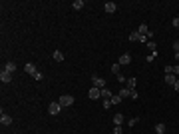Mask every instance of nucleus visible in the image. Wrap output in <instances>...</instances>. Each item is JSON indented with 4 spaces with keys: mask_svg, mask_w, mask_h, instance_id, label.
<instances>
[{
    "mask_svg": "<svg viewBox=\"0 0 179 134\" xmlns=\"http://www.w3.org/2000/svg\"><path fill=\"white\" fill-rule=\"evenodd\" d=\"M122 124H123V114L118 112V114L113 116V126H122Z\"/></svg>",
    "mask_w": 179,
    "mask_h": 134,
    "instance_id": "13",
    "label": "nucleus"
},
{
    "mask_svg": "<svg viewBox=\"0 0 179 134\" xmlns=\"http://www.w3.org/2000/svg\"><path fill=\"white\" fill-rule=\"evenodd\" d=\"M24 70H26V72H28V74H30V76H34V74H36V66H34V64L32 62H28V64H26V66H24Z\"/></svg>",
    "mask_w": 179,
    "mask_h": 134,
    "instance_id": "12",
    "label": "nucleus"
},
{
    "mask_svg": "<svg viewBox=\"0 0 179 134\" xmlns=\"http://www.w3.org/2000/svg\"><path fill=\"white\" fill-rule=\"evenodd\" d=\"M145 60H147V64H151L153 60H155V54H147V58H145Z\"/></svg>",
    "mask_w": 179,
    "mask_h": 134,
    "instance_id": "26",
    "label": "nucleus"
},
{
    "mask_svg": "<svg viewBox=\"0 0 179 134\" xmlns=\"http://www.w3.org/2000/svg\"><path fill=\"white\" fill-rule=\"evenodd\" d=\"M34 80H42V78H44V74H42V72H36V74H34Z\"/></svg>",
    "mask_w": 179,
    "mask_h": 134,
    "instance_id": "27",
    "label": "nucleus"
},
{
    "mask_svg": "<svg viewBox=\"0 0 179 134\" xmlns=\"http://www.w3.org/2000/svg\"><path fill=\"white\" fill-rule=\"evenodd\" d=\"M147 48H149L151 54H155V56H157V44L153 42V40H149V42H147Z\"/></svg>",
    "mask_w": 179,
    "mask_h": 134,
    "instance_id": "15",
    "label": "nucleus"
},
{
    "mask_svg": "<svg viewBox=\"0 0 179 134\" xmlns=\"http://www.w3.org/2000/svg\"><path fill=\"white\" fill-rule=\"evenodd\" d=\"M129 98H133V100H137V98H139V94H137V90H132V92H129Z\"/></svg>",
    "mask_w": 179,
    "mask_h": 134,
    "instance_id": "24",
    "label": "nucleus"
},
{
    "mask_svg": "<svg viewBox=\"0 0 179 134\" xmlns=\"http://www.w3.org/2000/svg\"><path fill=\"white\" fill-rule=\"evenodd\" d=\"M102 106H104V108H106V110H108V108H109V106H112V102H109V100H102Z\"/></svg>",
    "mask_w": 179,
    "mask_h": 134,
    "instance_id": "29",
    "label": "nucleus"
},
{
    "mask_svg": "<svg viewBox=\"0 0 179 134\" xmlns=\"http://www.w3.org/2000/svg\"><path fill=\"white\" fill-rule=\"evenodd\" d=\"M118 62L122 64V66H125V64H132V54H129V52L122 54V56H119V60H118Z\"/></svg>",
    "mask_w": 179,
    "mask_h": 134,
    "instance_id": "5",
    "label": "nucleus"
},
{
    "mask_svg": "<svg viewBox=\"0 0 179 134\" xmlns=\"http://www.w3.org/2000/svg\"><path fill=\"white\" fill-rule=\"evenodd\" d=\"M118 80H119V84H125V82H127V78H123L122 74H119V76H118Z\"/></svg>",
    "mask_w": 179,
    "mask_h": 134,
    "instance_id": "32",
    "label": "nucleus"
},
{
    "mask_svg": "<svg viewBox=\"0 0 179 134\" xmlns=\"http://www.w3.org/2000/svg\"><path fill=\"white\" fill-rule=\"evenodd\" d=\"M173 74H175V76H179V64H173Z\"/></svg>",
    "mask_w": 179,
    "mask_h": 134,
    "instance_id": "31",
    "label": "nucleus"
},
{
    "mask_svg": "<svg viewBox=\"0 0 179 134\" xmlns=\"http://www.w3.org/2000/svg\"><path fill=\"white\" fill-rule=\"evenodd\" d=\"M129 92H132V90H129V88H122V90H119V96H122V98H129Z\"/></svg>",
    "mask_w": 179,
    "mask_h": 134,
    "instance_id": "22",
    "label": "nucleus"
},
{
    "mask_svg": "<svg viewBox=\"0 0 179 134\" xmlns=\"http://www.w3.org/2000/svg\"><path fill=\"white\" fill-rule=\"evenodd\" d=\"M171 24H173L175 28H179V18H173V20H171Z\"/></svg>",
    "mask_w": 179,
    "mask_h": 134,
    "instance_id": "33",
    "label": "nucleus"
},
{
    "mask_svg": "<svg viewBox=\"0 0 179 134\" xmlns=\"http://www.w3.org/2000/svg\"><path fill=\"white\" fill-rule=\"evenodd\" d=\"M0 80L4 82V84H8V82H12V74H10V72H6L4 68H2V72H0Z\"/></svg>",
    "mask_w": 179,
    "mask_h": 134,
    "instance_id": "7",
    "label": "nucleus"
},
{
    "mask_svg": "<svg viewBox=\"0 0 179 134\" xmlns=\"http://www.w3.org/2000/svg\"><path fill=\"white\" fill-rule=\"evenodd\" d=\"M92 84H94L96 88H99V90H102V88H106V78H102V76H98V74H94V76H92Z\"/></svg>",
    "mask_w": 179,
    "mask_h": 134,
    "instance_id": "2",
    "label": "nucleus"
},
{
    "mask_svg": "<svg viewBox=\"0 0 179 134\" xmlns=\"http://www.w3.org/2000/svg\"><path fill=\"white\" fill-rule=\"evenodd\" d=\"M58 102H60L62 108H66V106H72L76 100H74V96H72V94H62L60 98H58Z\"/></svg>",
    "mask_w": 179,
    "mask_h": 134,
    "instance_id": "1",
    "label": "nucleus"
},
{
    "mask_svg": "<svg viewBox=\"0 0 179 134\" xmlns=\"http://www.w3.org/2000/svg\"><path fill=\"white\" fill-rule=\"evenodd\" d=\"M173 88H175V90H177V92H179V80H177V82H175V86H173Z\"/></svg>",
    "mask_w": 179,
    "mask_h": 134,
    "instance_id": "34",
    "label": "nucleus"
},
{
    "mask_svg": "<svg viewBox=\"0 0 179 134\" xmlns=\"http://www.w3.org/2000/svg\"><path fill=\"white\" fill-rule=\"evenodd\" d=\"M104 10L108 12V14H113V12L118 10V4H116V2H106V4H104Z\"/></svg>",
    "mask_w": 179,
    "mask_h": 134,
    "instance_id": "6",
    "label": "nucleus"
},
{
    "mask_svg": "<svg viewBox=\"0 0 179 134\" xmlns=\"http://www.w3.org/2000/svg\"><path fill=\"white\" fill-rule=\"evenodd\" d=\"M155 134H165V124L163 122H157L155 124Z\"/></svg>",
    "mask_w": 179,
    "mask_h": 134,
    "instance_id": "20",
    "label": "nucleus"
},
{
    "mask_svg": "<svg viewBox=\"0 0 179 134\" xmlns=\"http://www.w3.org/2000/svg\"><path fill=\"white\" fill-rule=\"evenodd\" d=\"M72 8L74 10H82L84 8V0H74V2H72Z\"/></svg>",
    "mask_w": 179,
    "mask_h": 134,
    "instance_id": "17",
    "label": "nucleus"
},
{
    "mask_svg": "<svg viewBox=\"0 0 179 134\" xmlns=\"http://www.w3.org/2000/svg\"><path fill=\"white\" fill-rule=\"evenodd\" d=\"M179 80V76L175 74H165V84H169V86H175V82Z\"/></svg>",
    "mask_w": 179,
    "mask_h": 134,
    "instance_id": "8",
    "label": "nucleus"
},
{
    "mask_svg": "<svg viewBox=\"0 0 179 134\" xmlns=\"http://www.w3.org/2000/svg\"><path fill=\"white\" fill-rule=\"evenodd\" d=\"M112 72L116 74V76H119V74H122V64H119V62H116V64L112 66Z\"/></svg>",
    "mask_w": 179,
    "mask_h": 134,
    "instance_id": "19",
    "label": "nucleus"
},
{
    "mask_svg": "<svg viewBox=\"0 0 179 134\" xmlns=\"http://www.w3.org/2000/svg\"><path fill=\"white\" fill-rule=\"evenodd\" d=\"M60 110H62L60 102H50V106H48V112H50V114H52V116L60 114Z\"/></svg>",
    "mask_w": 179,
    "mask_h": 134,
    "instance_id": "3",
    "label": "nucleus"
},
{
    "mask_svg": "<svg viewBox=\"0 0 179 134\" xmlns=\"http://www.w3.org/2000/svg\"><path fill=\"white\" fill-rule=\"evenodd\" d=\"M112 90H109V88L108 86H106V88H102V100H112Z\"/></svg>",
    "mask_w": 179,
    "mask_h": 134,
    "instance_id": "10",
    "label": "nucleus"
},
{
    "mask_svg": "<svg viewBox=\"0 0 179 134\" xmlns=\"http://www.w3.org/2000/svg\"><path fill=\"white\" fill-rule=\"evenodd\" d=\"M0 124H2V126H10V124H12V118L2 112V114H0Z\"/></svg>",
    "mask_w": 179,
    "mask_h": 134,
    "instance_id": "9",
    "label": "nucleus"
},
{
    "mask_svg": "<svg viewBox=\"0 0 179 134\" xmlns=\"http://www.w3.org/2000/svg\"><path fill=\"white\" fill-rule=\"evenodd\" d=\"M122 100H123V98H122L119 94H113V96H112V100H109V102H112V106H113V104H119Z\"/></svg>",
    "mask_w": 179,
    "mask_h": 134,
    "instance_id": "21",
    "label": "nucleus"
},
{
    "mask_svg": "<svg viewBox=\"0 0 179 134\" xmlns=\"http://www.w3.org/2000/svg\"><path fill=\"white\" fill-rule=\"evenodd\" d=\"M173 50H175V54H179V40L173 42Z\"/></svg>",
    "mask_w": 179,
    "mask_h": 134,
    "instance_id": "30",
    "label": "nucleus"
},
{
    "mask_svg": "<svg viewBox=\"0 0 179 134\" xmlns=\"http://www.w3.org/2000/svg\"><path fill=\"white\" fill-rule=\"evenodd\" d=\"M135 78H133V76H129V78H127V82H125V84H127V88H129V90H135Z\"/></svg>",
    "mask_w": 179,
    "mask_h": 134,
    "instance_id": "18",
    "label": "nucleus"
},
{
    "mask_svg": "<svg viewBox=\"0 0 179 134\" xmlns=\"http://www.w3.org/2000/svg\"><path fill=\"white\" fill-rule=\"evenodd\" d=\"M137 32L142 34V36H147V34H149V28H147V24H139V28H137Z\"/></svg>",
    "mask_w": 179,
    "mask_h": 134,
    "instance_id": "14",
    "label": "nucleus"
},
{
    "mask_svg": "<svg viewBox=\"0 0 179 134\" xmlns=\"http://www.w3.org/2000/svg\"><path fill=\"white\" fill-rule=\"evenodd\" d=\"M52 58L56 60V62H62V60H64V54H62L60 50H54V52H52Z\"/></svg>",
    "mask_w": 179,
    "mask_h": 134,
    "instance_id": "16",
    "label": "nucleus"
},
{
    "mask_svg": "<svg viewBox=\"0 0 179 134\" xmlns=\"http://www.w3.org/2000/svg\"><path fill=\"white\" fill-rule=\"evenodd\" d=\"M4 70L10 72V74H14V72H16V62H12V60H10V62H6V64H4Z\"/></svg>",
    "mask_w": 179,
    "mask_h": 134,
    "instance_id": "11",
    "label": "nucleus"
},
{
    "mask_svg": "<svg viewBox=\"0 0 179 134\" xmlns=\"http://www.w3.org/2000/svg\"><path fill=\"white\" fill-rule=\"evenodd\" d=\"M163 72H165V74H173V66H165Z\"/></svg>",
    "mask_w": 179,
    "mask_h": 134,
    "instance_id": "28",
    "label": "nucleus"
},
{
    "mask_svg": "<svg viewBox=\"0 0 179 134\" xmlns=\"http://www.w3.org/2000/svg\"><path fill=\"white\" fill-rule=\"evenodd\" d=\"M113 134H123V128L122 126H113Z\"/></svg>",
    "mask_w": 179,
    "mask_h": 134,
    "instance_id": "25",
    "label": "nucleus"
},
{
    "mask_svg": "<svg viewBox=\"0 0 179 134\" xmlns=\"http://www.w3.org/2000/svg\"><path fill=\"white\" fill-rule=\"evenodd\" d=\"M88 96L92 98V100H98L99 96H102V90H99V88H96V86H92V88H90V92H88Z\"/></svg>",
    "mask_w": 179,
    "mask_h": 134,
    "instance_id": "4",
    "label": "nucleus"
},
{
    "mask_svg": "<svg viewBox=\"0 0 179 134\" xmlns=\"http://www.w3.org/2000/svg\"><path fill=\"white\" fill-rule=\"evenodd\" d=\"M137 120H139V118H129V120H127V126H129V128H132V126H135Z\"/></svg>",
    "mask_w": 179,
    "mask_h": 134,
    "instance_id": "23",
    "label": "nucleus"
}]
</instances>
